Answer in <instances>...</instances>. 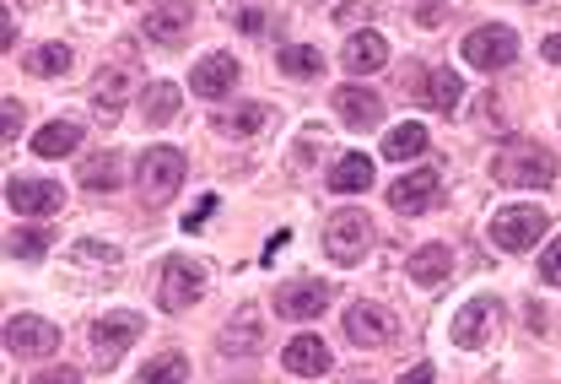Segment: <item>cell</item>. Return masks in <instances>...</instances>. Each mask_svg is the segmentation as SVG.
<instances>
[{"instance_id": "cb8c5ba5", "label": "cell", "mask_w": 561, "mask_h": 384, "mask_svg": "<svg viewBox=\"0 0 561 384\" xmlns=\"http://www.w3.org/2000/svg\"><path fill=\"white\" fill-rule=\"evenodd\" d=\"M140 114H146L151 125H173V120H179V87H173V81L140 87Z\"/></svg>"}, {"instance_id": "e575fe53", "label": "cell", "mask_w": 561, "mask_h": 384, "mask_svg": "<svg viewBox=\"0 0 561 384\" xmlns=\"http://www.w3.org/2000/svg\"><path fill=\"white\" fill-rule=\"evenodd\" d=\"M362 16L373 22V16H378V0H346V5L335 11V22H362Z\"/></svg>"}, {"instance_id": "4dcf8cb0", "label": "cell", "mask_w": 561, "mask_h": 384, "mask_svg": "<svg viewBox=\"0 0 561 384\" xmlns=\"http://www.w3.org/2000/svg\"><path fill=\"white\" fill-rule=\"evenodd\" d=\"M22 66H27L33 77H66L70 66H76V55H70L66 44H44V49H33Z\"/></svg>"}, {"instance_id": "7bdbcfd3", "label": "cell", "mask_w": 561, "mask_h": 384, "mask_svg": "<svg viewBox=\"0 0 561 384\" xmlns=\"http://www.w3.org/2000/svg\"><path fill=\"white\" fill-rule=\"evenodd\" d=\"M286 238H291V233H286V228H280V233H276V238H271V244H265V260H276V255H280V249H286Z\"/></svg>"}, {"instance_id": "6da1fadb", "label": "cell", "mask_w": 561, "mask_h": 384, "mask_svg": "<svg viewBox=\"0 0 561 384\" xmlns=\"http://www.w3.org/2000/svg\"><path fill=\"white\" fill-rule=\"evenodd\" d=\"M491 179L507 184V190H540L557 179V157L535 142H507L502 153L491 157Z\"/></svg>"}, {"instance_id": "603a6c76", "label": "cell", "mask_w": 561, "mask_h": 384, "mask_svg": "<svg viewBox=\"0 0 561 384\" xmlns=\"http://www.w3.org/2000/svg\"><path fill=\"white\" fill-rule=\"evenodd\" d=\"M125 98H130V66H108L103 77L92 81V109H98L103 120H108Z\"/></svg>"}, {"instance_id": "83f0119b", "label": "cell", "mask_w": 561, "mask_h": 384, "mask_svg": "<svg viewBox=\"0 0 561 384\" xmlns=\"http://www.w3.org/2000/svg\"><path fill=\"white\" fill-rule=\"evenodd\" d=\"M260 341H265V325H260V314H249V308H243L238 319H227V330H221V352H238V347L254 352Z\"/></svg>"}, {"instance_id": "5b68a950", "label": "cell", "mask_w": 561, "mask_h": 384, "mask_svg": "<svg viewBox=\"0 0 561 384\" xmlns=\"http://www.w3.org/2000/svg\"><path fill=\"white\" fill-rule=\"evenodd\" d=\"M465 66H476V71H502V66H513L518 60V33L513 27H476L470 38H465Z\"/></svg>"}, {"instance_id": "e0dca14e", "label": "cell", "mask_w": 561, "mask_h": 384, "mask_svg": "<svg viewBox=\"0 0 561 384\" xmlns=\"http://www.w3.org/2000/svg\"><path fill=\"white\" fill-rule=\"evenodd\" d=\"M335 114L351 131H373V125H383V98L367 92V87H341L335 92Z\"/></svg>"}, {"instance_id": "f546056e", "label": "cell", "mask_w": 561, "mask_h": 384, "mask_svg": "<svg viewBox=\"0 0 561 384\" xmlns=\"http://www.w3.org/2000/svg\"><path fill=\"white\" fill-rule=\"evenodd\" d=\"M190 380V358L184 352H162L136 374V384H184Z\"/></svg>"}, {"instance_id": "44dd1931", "label": "cell", "mask_w": 561, "mask_h": 384, "mask_svg": "<svg viewBox=\"0 0 561 384\" xmlns=\"http://www.w3.org/2000/svg\"><path fill=\"white\" fill-rule=\"evenodd\" d=\"M76 179H81V190H98V195H103V190H119L125 162H119V153H98L76 168Z\"/></svg>"}, {"instance_id": "ac0fdd59", "label": "cell", "mask_w": 561, "mask_h": 384, "mask_svg": "<svg viewBox=\"0 0 561 384\" xmlns=\"http://www.w3.org/2000/svg\"><path fill=\"white\" fill-rule=\"evenodd\" d=\"M190 16H195V5L190 0H168V5H157L151 16H146V38L151 44H184V33H190Z\"/></svg>"}, {"instance_id": "3957f363", "label": "cell", "mask_w": 561, "mask_h": 384, "mask_svg": "<svg viewBox=\"0 0 561 384\" xmlns=\"http://www.w3.org/2000/svg\"><path fill=\"white\" fill-rule=\"evenodd\" d=\"M546 212L540 206H502L496 217L486 223V233H491V244L496 249H507V255H524V249H535L540 238H546Z\"/></svg>"}, {"instance_id": "8992f818", "label": "cell", "mask_w": 561, "mask_h": 384, "mask_svg": "<svg viewBox=\"0 0 561 384\" xmlns=\"http://www.w3.org/2000/svg\"><path fill=\"white\" fill-rule=\"evenodd\" d=\"M60 347V325H49L44 314H11L5 319V352L11 358H49Z\"/></svg>"}, {"instance_id": "60d3db41", "label": "cell", "mask_w": 561, "mask_h": 384, "mask_svg": "<svg viewBox=\"0 0 561 384\" xmlns=\"http://www.w3.org/2000/svg\"><path fill=\"white\" fill-rule=\"evenodd\" d=\"M400 384H437L432 380V363H416L411 374H400Z\"/></svg>"}, {"instance_id": "8fae6325", "label": "cell", "mask_w": 561, "mask_h": 384, "mask_svg": "<svg viewBox=\"0 0 561 384\" xmlns=\"http://www.w3.org/2000/svg\"><path fill=\"white\" fill-rule=\"evenodd\" d=\"M330 308V282H280L276 287V314L280 319H313Z\"/></svg>"}, {"instance_id": "ab89813d", "label": "cell", "mask_w": 561, "mask_h": 384, "mask_svg": "<svg viewBox=\"0 0 561 384\" xmlns=\"http://www.w3.org/2000/svg\"><path fill=\"white\" fill-rule=\"evenodd\" d=\"M443 22V5L437 0H421V27H437Z\"/></svg>"}, {"instance_id": "2e32d148", "label": "cell", "mask_w": 561, "mask_h": 384, "mask_svg": "<svg viewBox=\"0 0 561 384\" xmlns=\"http://www.w3.org/2000/svg\"><path fill=\"white\" fill-rule=\"evenodd\" d=\"M346 336L356 347H389L394 319H389V308H378V304H351L346 308Z\"/></svg>"}, {"instance_id": "d6a6232c", "label": "cell", "mask_w": 561, "mask_h": 384, "mask_svg": "<svg viewBox=\"0 0 561 384\" xmlns=\"http://www.w3.org/2000/svg\"><path fill=\"white\" fill-rule=\"evenodd\" d=\"M540 282H546V287H561V238H551L546 255H540Z\"/></svg>"}, {"instance_id": "484cf974", "label": "cell", "mask_w": 561, "mask_h": 384, "mask_svg": "<svg viewBox=\"0 0 561 384\" xmlns=\"http://www.w3.org/2000/svg\"><path fill=\"white\" fill-rule=\"evenodd\" d=\"M81 147V125L76 120H55V125H44L38 136H33V153L38 157H66Z\"/></svg>"}, {"instance_id": "9c48e42d", "label": "cell", "mask_w": 561, "mask_h": 384, "mask_svg": "<svg viewBox=\"0 0 561 384\" xmlns=\"http://www.w3.org/2000/svg\"><path fill=\"white\" fill-rule=\"evenodd\" d=\"M140 330V314H130V308H114V314H103L98 325H92V352L103 358V363H119L125 352H130V341H136Z\"/></svg>"}, {"instance_id": "52a82bcc", "label": "cell", "mask_w": 561, "mask_h": 384, "mask_svg": "<svg viewBox=\"0 0 561 384\" xmlns=\"http://www.w3.org/2000/svg\"><path fill=\"white\" fill-rule=\"evenodd\" d=\"M5 206L16 217H55L66 206V190L55 179H5Z\"/></svg>"}, {"instance_id": "8d00e7d4", "label": "cell", "mask_w": 561, "mask_h": 384, "mask_svg": "<svg viewBox=\"0 0 561 384\" xmlns=\"http://www.w3.org/2000/svg\"><path fill=\"white\" fill-rule=\"evenodd\" d=\"M0 109H5V142H16V131H22V103H16V98H5Z\"/></svg>"}, {"instance_id": "ffe728a7", "label": "cell", "mask_w": 561, "mask_h": 384, "mask_svg": "<svg viewBox=\"0 0 561 384\" xmlns=\"http://www.w3.org/2000/svg\"><path fill=\"white\" fill-rule=\"evenodd\" d=\"M280 363H286L297 380H319V374H330V347H324L319 336H297V341H286Z\"/></svg>"}, {"instance_id": "5bb4252c", "label": "cell", "mask_w": 561, "mask_h": 384, "mask_svg": "<svg viewBox=\"0 0 561 384\" xmlns=\"http://www.w3.org/2000/svg\"><path fill=\"white\" fill-rule=\"evenodd\" d=\"M341 66H346L351 77H378L383 66H389V44H383V33H351L346 49H341Z\"/></svg>"}, {"instance_id": "9a60e30c", "label": "cell", "mask_w": 561, "mask_h": 384, "mask_svg": "<svg viewBox=\"0 0 561 384\" xmlns=\"http://www.w3.org/2000/svg\"><path fill=\"white\" fill-rule=\"evenodd\" d=\"M405 276H411L416 287H426V293H432V287H443V282L454 276V249H448V244H437V238H432V244H421L416 255L405 260Z\"/></svg>"}, {"instance_id": "74e56055", "label": "cell", "mask_w": 561, "mask_h": 384, "mask_svg": "<svg viewBox=\"0 0 561 384\" xmlns=\"http://www.w3.org/2000/svg\"><path fill=\"white\" fill-rule=\"evenodd\" d=\"M210 212H216V195H206V201H201V206H195V212H190V217H184V233L206 228V217H210Z\"/></svg>"}, {"instance_id": "f35d334b", "label": "cell", "mask_w": 561, "mask_h": 384, "mask_svg": "<svg viewBox=\"0 0 561 384\" xmlns=\"http://www.w3.org/2000/svg\"><path fill=\"white\" fill-rule=\"evenodd\" d=\"M33 384H81L76 369H44V374H33Z\"/></svg>"}, {"instance_id": "30bf717a", "label": "cell", "mask_w": 561, "mask_h": 384, "mask_svg": "<svg viewBox=\"0 0 561 384\" xmlns=\"http://www.w3.org/2000/svg\"><path fill=\"white\" fill-rule=\"evenodd\" d=\"M201 282H206V271L173 255V260L162 266V282H157V304L168 308V314H184V308L201 298Z\"/></svg>"}, {"instance_id": "d590c367", "label": "cell", "mask_w": 561, "mask_h": 384, "mask_svg": "<svg viewBox=\"0 0 561 384\" xmlns=\"http://www.w3.org/2000/svg\"><path fill=\"white\" fill-rule=\"evenodd\" d=\"M238 27H243L249 38H260V33H265V11H260V5H243V11H238Z\"/></svg>"}, {"instance_id": "7402d4cb", "label": "cell", "mask_w": 561, "mask_h": 384, "mask_svg": "<svg viewBox=\"0 0 561 384\" xmlns=\"http://www.w3.org/2000/svg\"><path fill=\"white\" fill-rule=\"evenodd\" d=\"M271 125V109L265 103H238V109H221L216 114V131L221 136H260Z\"/></svg>"}, {"instance_id": "7c38bea8", "label": "cell", "mask_w": 561, "mask_h": 384, "mask_svg": "<svg viewBox=\"0 0 561 384\" xmlns=\"http://www.w3.org/2000/svg\"><path fill=\"white\" fill-rule=\"evenodd\" d=\"M432 201H437V173H432V168H416V173H405V179L389 184V206H394L400 217L432 212Z\"/></svg>"}, {"instance_id": "ba28073f", "label": "cell", "mask_w": 561, "mask_h": 384, "mask_svg": "<svg viewBox=\"0 0 561 384\" xmlns=\"http://www.w3.org/2000/svg\"><path fill=\"white\" fill-rule=\"evenodd\" d=\"M496 319H502V298L481 293V298H470V304L448 319V336H454V347H470V352H476V347H486Z\"/></svg>"}, {"instance_id": "7a4b0ae2", "label": "cell", "mask_w": 561, "mask_h": 384, "mask_svg": "<svg viewBox=\"0 0 561 384\" xmlns=\"http://www.w3.org/2000/svg\"><path fill=\"white\" fill-rule=\"evenodd\" d=\"M184 173H190V157L179 153V147H151V153L140 157V168H136L140 195H146L151 206H168V201L179 195Z\"/></svg>"}, {"instance_id": "f1b7e54d", "label": "cell", "mask_w": 561, "mask_h": 384, "mask_svg": "<svg viewBox=\"0 0 561 384\" xmlns=\"http://www.w3.org/2000/svg\"><path fill=\"white\" fill-rule=\"evenodd\" d=\"M276 66H280V77L308 81V77H319V71H324V55H319V49H308V44H286V49L276 55Z\"/></svg>"}, {"instance_id": "1f68e13d", "label": "cell", "mask_w": 561, "mask_h": 384, "mask_svg": "<svg viewBox=\"0 0 561 384\" xmlns=\"http://www.w3.org/2000/svg\"><path fill=\"white\" fill-rule=\"evenodd\" d=\"M5 255H11V260H44V255H49V233L44 228H16L11 238H5Z\"/></svg>"}, {"instance_id": "d6986e66", "label": "cell", "mask_w": 561, "mask_h": 384, "mask_svg": "<svg viewBox=\"0 0 561 384\" xmlns=\"http://www.w3.org/2000/svg\"><path fill=\"white\" fill-rule=\"evenodd\" d=\"M190 87H195L201 98H227V92L238 87V60L216 49V55H206V60L190 71Z\"/></svg>"}, {"instance_id": "4fadbf2b", "label": "cell", "mask_w": 561, "mask_h": 384, "mask_svg": "<svg viewBox=\"0 0 561 384\" xmlns=\"http://www.w3.org/2000/svg\"><path fill=\"white\" fill-rule=\"evenodd\" d=\"M405 87H416V98L426 109H437V114H454L459 109V98H465V81L454 77L448 66H426L416 81H405Z\"/></svg>"}, {"instance_id": "b9f144b4", "label": "cell", "mask_w": 561, "mask_h": 384, "mask_svg": "<svg viewBox=\"0 0 561 384\" xmlns=\"http://www.w3.org/2000/svg\"><path fill=\"white\" fill-rule=\"evenodd\" d=\"M540 55H546V60H551V66H561V33H551V38H546V44H540Z\"/></svg>"}, {"instance_id": "836d02e7", "label": "cell", "mask_w": 561, "mask_h": 384, "mask_svg": "<svg viewBox=\"0 0 561 384\" xmlns=\"http://www.w3.org/2000/svg\"><path fill=\"white\" fill-rule=\"evenodd\" d=\"M76 260H92V266H119V249H114V244H76Z\"/></svg>"}, {"instance_id": "d4e9b609", "label": "cell", "mask_w": 561, "mask_h": 384, "mask_svg": "<svg viewBox=\"0 0 561 384\" xmlns=\"http://www.w3.org/2000/svg\"><path fill=\"white\" fill-rule=\"evenodd\" d=\"M373 184V162H367V153H346L335 168H330V190L335 195H356V190H367Z\"/></svg>"}, {"instance_id": "4316f807", "label": "cell", "mask_w": 561, "mask_h": 384, "mask_svg": "<svg viewBox=\"0 0 561 384\" xmlns=\"http://www.w3.org/2000/svg\"><path fill=\"white\" fill-rule=\"evenodd\" d=\"M421 153H426V125H394L383 136V157L389 162H416Z\"/></svg>"}, {"instance_id": "277c9868", "label": "cell", "mask_w": 561, "mask_h": 384, "mask_svg": "<svg viewBox=\"0 0 561 384\" xmlns=\"http://www.w3.org/2000/svg\"><path fill=\"white\" fill-rule=\"evenodd\" d=\"M367 249H373V223H367V212H335V217L324 223V255H330L335 266L367 260Z\"/></svg>"}]
</instances>
